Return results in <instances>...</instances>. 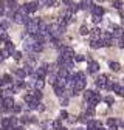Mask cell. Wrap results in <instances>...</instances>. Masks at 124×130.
Wrapping results in <instances>:
<instances>
[{
    "mask_svg": "<svg viewBox=\"0 0 124 130\" xmlns=\"http://www.w3.org/2000/svg\"><path fill=\"white\" fill-rule=\"evenodd\" d=\"M40 19L39 17H36V19H31L28 23H26V31L29 32L31 36H34V34H37L39 32V25H40Z\"/></svg>",
    "mask_w": 124,
    "mask_h": 130,
    "instance_id": "6da1fadb",
    "label": "cell"
},
{
    "mask_svg": "<svg viewBox=\"0 0 124 130\" xmlns=\"http://www.w3.org/2000/svg\"><path fill=\"white\" fill-rule=\"evenodd\" d=\"M59 50H60V56L64 59H73L74 57V51H73V48H70V46H60Z\"/></svg>",
    "mask_w": 124,
    "mask_h": 130,
    "instance_id": "7a4b0ae2",
    "label": "cell"
},
{
    "mask_svg": "<svg viewBox=\"0 0 124 130\" xmlns=\"http://www.w3.org/2000/svg\"><path fill=\"white\" fill-rule=\"evenodd\" d=\"M14 22H17V23H28L29 22V19H28V15H22V14H19V12H16L14 14Z\"/></svg>",
    "mask_w": 124,
    "mask_h": 130,
    "instance_id": "3957f363",
    "label": "cell"
},
{
    "mask_svg": "<svg viewBox=\"0 0 124 130\" xmlns=\"http://www.w3.org/2000/svg\"><path fill=\"white\" fill-rule=\"evenodd\" d=\"M98 70H99V65H98V62L96 60H91V59H88V73H98Z\"/></svg>",
    "mask_w": 124,
    "mask_h": 130,
    "instance_id": "277c9868",
    "label": "cell"
},
{
    "mask_svg": "<svg viewBox=\"0 0 124 130\" xmlns=\"http://www.w3.org/2000/svg\"><path fill=\"white\" fill-rule=\"evenodd\" d=\"M101 102V96H99V93H93V96L90 98V101H88V105H91V107H95V105H98Z\"/></svg>",
    "mask_w": 124,
    "mask_h": 130,
    "instance_id": "5b68a950",
    "label": "cell"
},
{
    "mask_svg": "<svg viewBox=\"0 0 124 130\" xmlns=\"http://www.w3.org/2000/svg\"><path fill=\"white\" fill-rule=\"evenodd\" d=\"M34 73H36L37 79H43V77H45V74H46V63H43L42 67H39Z\"/></svg>",
    "mask_w": 124,
    "mask_h": 130,
    "instance_id": "8992f818",
    "label": "cell"
},
{
    "mask_svg": "<svg viewBox=\"0 0 124 130\" xmlns=\"http://www.w3.org/2000/svg\"><path fill=\"white\" fill-rule=\"evenodd\" d=\"M2 105H3L5 108L11 110V108H12V105H14V99H12L11 96H8V98H3V101H2Z\"/></svg>",
    "mask_w": 124,
    "mask_h": 130,
    "instance_id": "52a82bcc",
    "label": "cell"
},
{
    "mask_svg": "<svg viewBox=\"0 0 124 130\" xmlns=\"http://www.w3.org/2000/svg\"><path fill=\"white\" fill-rule=\"evenodd\" d=\"M112 36L118 40V39H121L122 36H124V29L122 28H118V26H113V32H112Z\"/></svg>",
    "mask_w": 124,
    "mask_h": 130,
    "instance_id": "ba28073f",
    "label": "cell"
},
{
    "mask_svg": "<svg viewBox=\"0 0 124 130\" xmlns=\"http://www.w3.org/2000/svg\"><path fill=\"white\" fill-rule=\"evenodd\" d=\"M91 14L93 15H102L104 14V8L99 5H91Z\"/></svg>",
    "mask_w": 124,
    "mask_h": 130,
    "instance_id": "9c48e42d",
    "label": "cell"
},
{
    "mask_svg": "<svg viewBox=\"0 0 124 130\" xmlns=\"http://www.w3.org/2000/svg\"><path fill=\"white\" fill-rule=\"evenodd\" d=\"M107 76L104 74V76H99L98 79H96V87L98 88H105V82H107Z\"/></svg>",
    "mask_w": 124,
    "mask_h": 130,
    "instance_id": "30bf717a",
    "label": "cell"
},
{
    "mask_svg": "<svg viewBox=\"0 0 124 130\" xmlns=\"http://www.w3.org/2000/svg\"><path fill=\"white\" fill-rule=\"evenodd\" d=\"M42 50H43V43H40V42H33V45H31V51L40 53Z\"/></svg>",
    "mask_w": 124,
    "mask_h": 130,
    "instance_id": "8fae6325",
    "label": "cell"
},
{
    "mask_svg": "<svg viewBox=\"0 0 124 130\" xmlns=\"http://www.w3.org/2000/svg\"><path fill=\"white\" fill-rule=\"evenodd\" d=\"M12 82V77H11V74H5L2 79H0V84H2L3 87H6V85H9Z\"/></svg>",
    "mask_w": 124,
    "mask_h": 130,
    "instance_id": "7c38bea8",
    "label": "cell"
},
{
    "mask_svg": "<svg viewBox=\"0 0 124 130\" xmlns=\"http://www.w3.org/2000/svg\"><path fill=\"white\" fill-rule=\"evenodd\" d=\"M88 128H95V130H101L102 128V124L99 121H88Z\"/></svg>",
    "mask_w": 124,
    "mask_h": 130,
    "instance_id": "4fadbf2b",
    "label": "cell"
},
{
    "mask_svg": "<svg viewBox=\"0 0 124 130\" xmlns=\"http://www.w3.org/2000/svg\"><path fill=\"white\" fill-rule=\"evenodd\" d=\"M5 51H8L9 54H12L14 51H16V48H14V43L11 42V40H8V42H5V48H3Z\"/></svg>",
    "mask_w": 124,
    "mask_h": 130,
    "instance_id": "5bb4252c",
    "label": "cell"
},
{
    "mask_svg": "<svg viewBox=\"0 0 124 130\" xmlns=\"http://www.w3.org/2000/svg\"><path fill=\"white\" fill-rule=\"evenodd\" d=\"M25 8H26L28 14H29V12H34V11L37 9V3H36V2H29V3H25Z\"/></svg>",
    "mask_w": 124,
    "mask_h": 130,
    "instance_id": "9a60e30c",
    "label": "cell"
},
{
    "mask_svg": "<svg viewBox=\"0 0 124 130\" xmlns=\"http://www.w3.org/2000/svg\"><path fill=\"white\" fill-rule=\"evenodd\" d=\"M43 87H45V80H43V79H37V80H34V88H36V90L42 91Z\"/></svg>",
    "mask_w": 124,
    "mask_h": 130,
    "instance_id": "2e32d148",
    "label": "cell"
},
{
    "mask_svg": "<svg viewBox=\"0 0 124 130\" xmlns=\"http://www.w3.org/2000/svg\"><path fill=\"white\" fill-rule=\"evenodd\" d=\"M62 68H65V70H71L73 68V60L71 59H64V62H62Z\"/></svg>",
    "mask_w": 124,
    "mask_h": 130,
    "instance_id": "e0dca14e",
    "label": "cell"
},
{
    "mask_svg": "<svg viewBox=\"0 0 124 130\" xmlns=\"http://www.w3.org/2000/svg\"><path fill=\"white\" fill-rule=\"evenodd\" d=\"M14 73L17 74V79H23V77L26 76V73H25L23 68H14Z\"/></svg>",
    "mask_w": 124,
    "mask_h": 130,
    "instance_id": "ac0fdd59",
    "label": "cell"
},
{
    "mask_svg": "<svg viewBox=\"0 0 124 130\" xmlns=\"http://www.w3.org/2000/svg\"><path fill=\"white\" fill-rule=\"evenodd\" d=\"M99 36H101V29L95 28L91 31V40H99Z\"/></svg>",
    "mask_w": 124,
    "mask_h": 130,
    "instance_id": "d6986e66",
    "label": "cell"
},
{
    "mask_svg": "<svg viewBox=\"0 0 124 130\" xmlns=\"http://www.w3.org/2000/svg\"><path fill=\"white\" fill-rule=\"evenodd\" d=\"M53 88H54V93H56L59 98H62V94L65 93V88H64V87H57V85H53Z\"/></svg>",
    "mask_w": 124,
    "mask_h": 130,
    "instance_id": "ffe728a7",
    "label": "cell"
},
{
    "mask_svg": "<svg viewBox=\"0 0 124 130\" xmlns=\"http://www.w3.org/2000/svg\"><path fill=\"white\" fill-rule=\"evenodd\" d=\"M90 45H91V48H102L104 46V42L102 40H91Z\"/></svg>",
    "mask_w": 124,
    "mask_h": 130,
    "instance_id": "44dd1931",
    "label": "cell"
},
{
    "mask_svg": "<svg viewBox=\"0 0 124 130\" xmlns=\"http://www.w3.org/2000/svg\"><path fill=\"white\" fill-rule=\"evenodd\" d=\"M93 93H95V91H93V90H85V91H84V99H85L87 102L90 101V98L93 96Z\"/></svg>",
    "mask_w": 124,
    "mask_h": 130,
    "instance_id": "7402d4cb",
    "label": "cell"
},
{
    "mask_svg": "<svg viewBox=\"0 0 124 130\" xmlns=\"http://www.w3.org/2000/svg\"><path fill=\"white\" fill-rule=\"evenodd\" d=\"M67 23H68V20H67L65 17H59V19H57V25H59V26H62V28H65V25H67Z\"/></svg>",
    "mask_w": 124,
    "mask_h": 130,
    "instance_id": "603a6c76",
    "label": "cell"
},
{
    "mask_svg": "<svg viewBox=\"0 0 124 130\" xmlns=\"http://www.w3.org/2000/svg\"><path fill=\"white\" fill-rule=\"evenodd\" d=\"M6 5L9 9H16L17 8V3H16V0H6Z\"/></svg>",
    "mask_w": 124,
    "mask_h": 130,
    "instance_id": "cb8c5ba5",
    "label": "cell"
},
{
    "mask_svg": "<svg viewBox=\"0 0 124 130\" xmlns=\"http://www.w3.org/2000/svg\"><path fill=\"white\" fill-rule=\"evenodd\" d=\"M110 68H112L113 71H119V70H121V65H119L118 62H110Z\"/></svg>",
    "mask_w": 124,
    "mask_h": 130,
    "instance_id": "d4e9b609",
    "label": "cell"
},
{
    "mask_svg": "<svg viewBox=\"0 0 124 130\" xmlns=\"http://www.w3.org/2000/svg\"><path fill=\"white\" fill-rule=\"evenodd\" d=\"M118 124H119V122H118L116 119H113V118H110V119H107V125H108V127H116Z\"/></svg>",
    "mask_w": 124,
    "mask_h": 130,
    "instance_id": "484cf974",
    "label": "cell"
},
{
    "mask_svg": "<svg viewBox=\"0 0 124 130\" xmlns=\"http://www.w3.org/2000/svg\"><path fill=\"white\" fill-rule=\"evenodd\" d=\"M17 12H19V14H22V15H28V11H26V8H25V5H22V6H19V8H17Z\"/></svg>",
    "mask_w": 124,
    "mask_h": 130,
    "instance_id": "4316f807",
    "label": "cell"
},
{
    "mask_svg": "<svg viewBox=\"0 0 124 130\" xmlns=\"http://www.w3.org/2000/svg\"><path fill=\"white\" fill-rule=\"evenodd\" d=\"M53 2L54 0H40V5H43V6H53Z\"/></svg>",
    "mask_w": 124,
    "mask_h": 130,
    "instance_id": "83f0119b",
    "label": "cell"
},
{
    "mask_svg": "<svg viewBox=\"0 0 124 130\" xmlns=\"http://www.w3.org/2000/svg\"><path fill=\"white\" fill-rule=\"evenodd\" d=\"M11 110H12V111H14V113H20V111H22V107H20V105H19V104H14V105H12V108H11Z\"/></svg>",
    "mask_w": 124,
    "mask_h": 130,
    "instance_id": "f1b7e54d",
    "label": "cell"
},
{
    "mask_svg": "<svg viewBox=\"0 0 124 130\" xmlns=\"http://www.w3.org/2000/svg\"><path fill=\"white\" fill-rule=\"evenodd\" d=\"M79 32H81L82 36H85V34H88V28H87L85 25H82V26L79 28Z\"/></svg>",
    "mask_w": 124,
    "mask_h": 130,
    "instance_id": "f546056e",
    "label": "cell"
},
{
    "mask_svg": "<svg viewBox=\"0 0 124 130\" xmlns=\"http://www.w3.org/2000/svg\"><path fill=\"white\" fill-rule=\"evenodd\" d=\"M113 6L116 9H121L122 8V2H121V0H113Z\"/></svg>",
    "mask_w": 124,
    "mask_h": 130,
    "instance_id": "4dcf8cb0",
    "label": "cell"
},
{
    "mask_svg": "<svg viewBox=\"0 0 124 130\" xmlns=\"http://www.w3.org/2000/svg\"><path fill=\"white\" fill-rule=\"evenodd\" d=\"M33 96L36 98L37 101H40V99H42V93H40L39 90H34V91H33Z\"/></svg>",
    "mask_w": 124,
    "mask_h": 130,
    "instance_id": "1f68e13d",
    "label": "cell"
},
{
    "mask_svg": "<svg viewBox=\"0 0 124 130\" xmlns=\"http://www.w3.org/2000/svg\"><path fill=\"white\" fill-rule=\"evenodd\" d=\"M12 57H14L16 60H20V59H22V53H20V51H14V53H12Z\"/></svg>",
    "mask_w": 124,
    "mask_h": 130,
    "instance_id": "d6a6232c",
    "label": "cell"
},
{
    "mask_svg": "<svg viewBox=\"0 0 124 130\" xmlns=\"http://www.w3.org/2000/svg\"><path fill=\"white\" fill-rule=\"evenodd\" d=\"M74 60L76 62H82V60H85V56H82V54H74Z\"/></svg>",
    "mask_w": 124,
    "mask_h": 130,
    "instance_id": "836d02e7",
    "label": "cell"
},
{
    "mask_svg": "<svg viewBox=\"0 0 124 130\" xmlns=\"http://www.w3.org/2000/svg\"><path fill=\"white\" fill-rule=\"evenodd\" d=\"M0 28H2V29H8V28H9V22L3 20L2 23H0Z\"/></svg>",
    "mask_w": 124,
    "mask_h": 130,
    "instance_id": "e575fe53",
    "label": "cell"
},
{
    "mask_svg": "<svg viewBox=\"0 0 124 130\" xmlns=\"http://www.w3.org/2000/svg\"><path fill=\"white\" fill-rule=\"evenodd\" d=\"M113 88V82H112V80H107V82H105V90H112Z\"/></svg>",
    "mask_w": 124,
    "mask_h": 130,
    "instance_id": "d590c367",
    "label": "cell"
},
{
    "mask_svg": "<svg viewBox=\"0 0 124 130\" xmlns=\"http://www.w3.org/2000/svg\"><path fill=\"white\" fill-rule=\"evenodd\" d=\"M116 43H118V46H119V48H124V36H122L121 39H118V40H116Z\"/></svg>",
    "mask_w": 124,
    "mask_h": 130,
    "instance_id": "8d00e7d4",
    "label": "cell"
},
{
    "mask_svg": "<svg viewBox=\"0 0 124 130\" xmlns=\"http://www.w3.org/2000/svg\"><path fill=\"white\" fill-rule=\"evenodd\" d=\"M60 119H68V113H67L65 110L60 111Z\"/></svg>",
    "mask_w": 124,
    "mask_h": 130,
    "instance_id": "74e56055",
    "label": "cell"
},
{
    "mask_svg": "<svg viewBox=\"0 0 124 130\" xmlns=\"http://www.w3.org/2000/svg\"><path fill=\"white\" fill-rule=\"evenodd\" d=\"M53 127H54V130H56V128H59V127H62V124H60V121H59V119H56V121L53 122Z\"/></svg>",
    "mask_w": 124,
    "mask_h": 130,
    "instance_id": "f35d334b",
    "label": "cell"
},
{
    "mask_svg": "<svg viewBox=\"0 0 124 130\" xmlns=\"http://www.w3.org/2000/svg\"><path fill=\"white\" fill-rule=\"evenodd\" d=\"M93 22H95V23H99L101 22V15H93V19H91Z\"/></svg>",
    "mask_w": 124,
    "mask_h": 130,
    "instance_id": "ab89813d",
    "label": "cell"
},
{
    "mask_svg": "<svg viewBox=\"0 0 124 130\" xmlns=\"http://www.w3.org/2000/svg\"><path fill=\"white\" fill-rule=\"evenodd\" d=\"M20 121H22L23 124H26V122H29L31 119H29V116H22V118H20Z\"/></svg>",
    "mask_w": 124,
    "mask_h": 130,
    "instance_id": "60d3db41",
    "label": "cell"
},
{
    "mask_svg": "<svg viewBox=\"0 0 124 130\" xmlns=\"http://www.w3.org/2000/svg\"><path fill=\"white\" fill-rule=\"evenodd\" d=\"M104 101H105L107 104H113V98H112V96H107V98H105Z\"/></svg>",
    "mask_w": 124,
    "mask_h": 130,
    "instance_id": "b9f144b4",
    "label": "cell"
},
{
    "mask_svg": "<svg viewBox=\"0 0 124 130\" xmlns=\"http://www.w3.org/2000/svg\"><path fill=\"white\" fill-rule=\"evenodd\" d=\"M68 104V99L67 98H60V105H67Z\"/></svg>",
    "mask_w": 124,
    "mask_h": 130,
    "instance_id": "7bdbcfd3",
    "label": "cell"
},
{
    "mask_svg": "<svg viewBox=\"0 0 124 130\" xmlns=\"http://www.w3.org/2000/svg\"><path fill=\"white\" fill-rule=\"evenodd\" d=\"M62 3L67 5V6H71L73 5V0H62Z\"/></svg>",
    "mask_w": 124,
    "mask_h": 130,
    "instance_id": "ee69618b",
    "label": "cell"
},
{
    "mask_svg": "<svg viewBox=\"0 0 124 130\" xmlns=\"http://www.w3.org/2000/svg\"><path fill=\"white\" fill-rule=\"evenodd\" d=\"M5 60V57H3V53H2V50H0V63H2Z\"/></svg>",
    "mask_w": 124,
    "mask_h": 130,
    "instance_id": "f6af8a7d",
    "label": "cell"
},
{
    "mask_svg": "<svg viewBox=\"0 0 124 130\" xmlns=\"http://www.w3.org/2000/svg\"><path fill=\"white\" fill-rule=\"evenodd\" d=\"M68 118H70V122H76V121H78L76 116H68Z\"/></svg>",
    "mask_w": 124,
    "mask_h": 130,
    "instance_id": "bcb514c9",
    "label": "cell"
},
{
    "mask_svg": "<svg viewBox=\"0 0 124 130\" xmlns=\"http://www.w3.org/2000/svg\"><path fill=\"white\" fill-rule=\"evenodd\" d=\"M3 14H5V8L0 6V15H3Z\"/></svg>",
    "mask_w": 124,
    "mask_h": 130,
    "instance_id": "7dc6e473",
    "label": "cell"
},
{
    "mask_svg": "<svg viewBox=\"0 0 124 130\" xmlns=\"http://www.w3.org/2000/svg\"><path fill=\"white\" fill-rule=\"evenodd\" d=\"M14 130H23V127L22 125H17V127H14Z\"/></svg>",
    "mask_w": 124,
    "mask_h": 130,
    "instance_id": "c3c4849f",
    "label": "cell"
},
{
    "mask_svg": "<svg viewBox=\"0 0 124 130\" xmlns=\"http://www.w3.org/2000/svg\"><path fill=\"white\" fill-rule=\"evenodd\" d=\"M108 130H118V127H110Z\"/></svg>",
    "mask_w": 124,
    "mask_h": 130,
    "instance_id": "681fc988",
    "label": "cell"
},
{
    "mask_svg": "<svg viewBox=\"0 0 124 130\" xmlns=\"http://www.w3.org/2000/svg\"><path fill=\"white\" fill-rule=\"evenodd\" d=\"M122 87H124V79H122Z\"/></svg>",
    "mask_w": 124,
    "mask_h": 130,
    "instance_id": "f907efd6",
    "label": "cell"
},
{
    "mask_svg": "<svg viewBox=\"0 0 124 130\" xmlns=\"http://www.w3.org/2000/svg\"><path fill=\"white\" fill-rule=\"evenodd\" d=\"M98 2H104V0H98Z\"/></svg>",
    "mask_w": 124,
    "mask_h": 130,
    "instance_id": "816d5d0a",
    "label": "cell"
}]
</instances>
